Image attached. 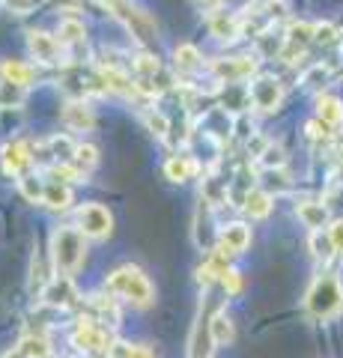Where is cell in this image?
<instances>
[{
    "label": "cell",
    "instance_id": "cell-1",
    "mask_svg": "<svg viewBox=\"0 0 343 358\" xmlns=\"http://www.w3.org/2000/svg\"><path fill=\"white\" fill-rule=\"evenodd\" d=\"M105 289L110 296L131 301L135 308H147V305H152V299H156V289H152L149 278L143 275L138 266H123V268H117V272H110L105 281Z\"/></svg>",
    "mask_w": 343,
    "mask_h": 358
},
{
    "label": "cell",
    "instance_id": "cell-2",
    "mask_svg": "<svg viewBox=\"0 0 343 358\" xmlns=\"http://www.w3.org/2000/svg\"><path fill=\"white\" fill-rule=\"evenodd\" d=\"M87 254V236L78 227H57L51 233V266L60 275L78 272Z\"/></svg>",
    "mask_w": 343,
    "mask_h": 358
},
{
    "label": "cell",
    "instance_id": "cell-3",
    "mask_svg": "<svg viewBox=\"0 0 343 358\" xmlns=\"http://www.w3.org/2000/svg\"><path fill=\"white\" fill-rule=\"evenodd\" d=\"M114 343H117L114 329L102 326V322L93 317H81L78 329L72 331V346H78L87 358H110Z\"/></svg>",
    "mask_w": 343,
    "mask_h": 358
},
{
    "label": "cell",
    "instance_id": "cell-4",
    "mask_svg": "<svg viewBox=\"0 0 343 358\" xmlns=\"http://www.w3.org/2000/svg\"><path fill=\"white\" fill-rule=\"evenodd\" d=\"M305 305L319 320H328V317H335V313H340V308H343V287H340V281L335 275L316 278L314 287L307 289Z\"/></svg>",
    "mask_w": 343,
    "mask_h": 358
},
{
    "label": "cell",
    "instance_id": "cell-5",
    "mask_svg": "<svg viewBox=\"0 0 343 358\" xmlns=\"http://www.w3.org/2000/svg\"><path fill=\"white\" fill-rule=\"evenodd\" d=\"M78 230L87 239H108L114 230V215L102 203H87L78 209Z\"/></svg>",
    "mask_w": 343,
    "mask_h": 358
},
{
    "label": "cell",
    "instance_id": "cell-6",
    "mask_svg": "<svg viewBox=\"0 0 343 358\" xmlns=\"http://www.w3.org/2000/svg\"><path fill=\"white\" fill-rule=\"evenodd\" d=\"M281 96H284V90H281V81L275 75H257L248 84V102L257 110H263V114H269V110L278 108Z\"/></svg>",
    "mask_w": 343,
    "mask_h": 358
},
{
    "label": "cell",
    "instance_id": "cell-7",
    "mask_svg": "<svg viewBox=\"0 0 343 358\" xmlns=\"http://www.w3.org/2000/svg\"><path fill=\"white\" fill-rule=\"evenodd\" d=\"M0 162H3V171L13 173V176H27L30 167L36 164L33 159V143L27 141H9L3 150H0Z\"/></svg>",
    "mask_w": 343,
    "mask_h": 358
},
{
    "label": "cell",
    "instance_id": "cell-8",
    "mask_svg": "<svg viewBox=\"0 0 343 358\" xmlns=\"http://www.w3.org/2000/svg\"><path fill=\"white\" fill-rule=\"evenodd\" d=\"M39 296H42V305H48V308H57V310H66V308L78 305V299H81L69 275L51 278V281H48V287L42 289Z\"/></svg>",
    "mask_w": 343,
    "mask_h": 358
},
{
    "label": "cell",
    "instance_id": "cell-9",
    "mask_svg": "<svg viewBox=\"0 0 343 358\" xmlns=\"http://www.w3.org/2000/svg\"><path fill=\"white\" fill-rule=\"evenodd\" d=\"M257 72V60L254 57H227V60H215L212 63V75L221 84H239Z\"/></svg>",
    "mask_w": 343,
    "mask_h": 358
},
{
    "label": "cell",
    "instance_id": "cell-10",
    "mask_svg": "<svg viewBox=\"0 0 343 358\" xmlns=\"http://www.w3.org/2000/svg\"><path fill=\"white\" fill-rule=\"evenodd\" d=\"M307 45H314V24H307V21H298L286 30L284 36V48H281V57L286 63H293L295 57H302L307 51Z\"/></svg>",
    "mask_w": 343,
    "mask_h": 358
},
{
    "label": "cell",
    "instance_id": "cell-11",
    "mask_svg": "<svg viewBox=\"0 0 343 358\" xmlns=\"http://www.w3.org/2000/svg\"><path fill=\"white\" fill-rule=\"evenodd\" d=\"M27 45H30V54H33V57H36L39 63H48V66L60 63L63 45H60L57 36H51V33L33 30V33H30V39H27Z\"/></svg>",
    "mask_w": 343,
    "mask_h": 358
},
{
    "label": "cell",
    "instance_id": "cell-12",
    "mask_svg": "<svg viewBox=\"0 0 343 358\" xmlns=\"http://www.w3.org/2000/svg\"><path fill=\"white\" fill-rule=\"evenodd\" d=\"M251 245V227H245V224H227L224 230L218 233V248L227 251V254H239L245 251Z\"/></svg>",
    "mask_w": 343,
    "mask_h": 358
},
{
    "label": "cell",
    "instance_id": "cell-13",
    "mask_svg": "<svg viewBox=\"0 0 343 358\" xmlns=\"http://www.w3.org/2000/svg\"><path fill=\"white\" fill-rule=\"evenodd\" d=\"M164 173H168V179H173V182H185V179H194L200 173V162L191 159V155H173V159L164 164Z\"/></svg>",
    "mask_w": 343,
    "mask_h": 358
},
{
    "label": "cell",
    "instance_id": "cell-14",
    "mask_svg": "<svg viewBox=\"0 0 343 358\" xmlns=\"http://www.w3.org/2000/svg\"><path fill=\"white\" fill-rule=\"evenodd\" d=\"M63 120H66V126L75 129V131H87V129H93V110L90 105L84 102V99H78V102H69L63 110Z\"/></svg>",
    "mask_w": 343,
    "mask_h": 358
},
{
    "label": "cell",
    "instance_id": "cell-15",
    "mask_svg": "<svg viewBox=\"0 0 343 358\" xmlns=\"http://www.w3.org/2000/svg\"><path fill=\"white\" fill-rule=\"evenodd\" d=\"M42 203H45L48 209H69L72 206V185L57 182V179H45Z\"/></svg>",
    "mask_w": 343,
    "mask_h": 358
},
{
    "label": "cell",
    "instance_id": "cell-16",
    "mask_svg": "<svg viewBox=\"0 0 343 358\" xmlns=\"http://www.w3.org/2000/svg\"><path fill=\"white\" fill-rule=\"evenodd\" d=\"M209 30H212V36L218 39H236L242 36V18L239 15H227V13H215L209 18Z\"/></svg>",
    "mask_w": 343,
    "mask_h": 358
},
{
    "label": "cell",
    "instance_id": "cell-17",
    "mask_svg": "<svg viewBox=\"0 0 343 358\" xmlns=\"http://www.w3.org/2000/svg\"><path fill=\"white\" fill-rule=\"evenodd\" d=\"M316 120L323 122L326 129H335L343 122V102L335 96H319L316 102Z\"/></svg>",
    "mask_w": 343,
    "mask_h": 358
},
{
    "label": "cell",
    "instance_id": "cell-18",
    "mask_svg": "<svg viewBox=\"0 0 343 358\" xmlns=\"http://www.w3.org/2000/svg\"><path fill=\"white\" fill-rule=\"evenodd\" d=\"M295 212H298V218L305 221V227H311V230L326 227V221H328V209H326V203H319V200H302V203L295 206Z\"/></svg>",
    "mask_w": 343,
    "mask_h": 358
},
{
    "label": "cell",
    "instance_id": "cell-19",
    "mask_svg": "<svg viewBox=\"0 0 343 358\" xmlns=\"http://www.w3.org/2000/svg\"><path fill=\"white\" fill-rule=\"evenodd\" d=\"M272 206H275V200L269 192H263V188H251L245 203H242V209H245L251 218H265L272 212Z\"/></svg>",
    "mask_w": 343,
    "mask_h": 358
},
{
    "label": "cell",
    "instance_id": "cell-20",
    "mask_svg": "<svg viewBox=\"0 0 343 358\" xmlns=\"http://www.w3.org/2000/svg\"><path fill=\"white\" fill-rule=\"evenodd\" d=\"M209 338H212L215 346L233 343V322H230V317H227L224 310L212 313V320H209Z\"/></svg>",
    "mask_w": 343,
    "mask_h": 358
},
{
    "label": "cell",
    "instance_id": "cell-21",
    "mask_svg": "<svg viewBox=\"0 0 343 358\" xmlns=\"http://www.w3.org/2000/svg\"><path fill=\"white\" fill-rule=\"evenodd\" d=\"M173 60H176V69L185 72V75H194V72L203 69V57L194 45H180L176 54H173Z\"/></svg>",
    "mask_w": 343,
    "mask_h": 358
},
{
    "label": "cell",
    "instance_id": "cell-22",
    "mask_svg": "<svg viewBox=\"0 0 343 358\" xmlns=\"http://www.w3.org/2000/svg\"><path fill=\"white\" fill-rule=\"evenodd\" d=\"M24 99H27V87L0 78V108H21Z\"/></svg>",
    "mask_w": 343,
    "mask_h": 358
},
{
    "label": "cell",
    "instance_id": "cell-23",
    "mask_svg": "<svg viewBox=\"0 0 343 358\" xmlns=\"http://www.w3.org/2000/svg\"><path fill=\"white\" fill-rule=\"evenodd\" d=\"M0 78H6V81L13 84H21L27 87L33 81V69L27 63H18V60H3V66H0Z\"/></svg>",
    "mask_w": 343,
    "mask_h": 358
},
{
    "label": "cell",
    "instance_id": "cell-24",
    "mask_svg": "<svg viewBox=\"0 0 343 358\" xmlns=\"http://www.w3.org/2000/svg\"><path fill=\"white\" fill-rule=\"evenodd\" d=\"M57 36H60L63 48H66V45H81L84 42V21H78V18H63Z\"/></svg>",
    "mask_w": 343,
    "mask_h": 358
},
{
    "label": "cell",
    "instance_id": "cell-25",
    "mask_svg": "<svg viewBox=\"0 0 343 358\" xmlns=\"http://www.w3.org/2000/svg\"><path fill=\"white\" fill-rule=\"evenodd\" d=\"M98 162V150L90 147V143H78V150H75V159H72V167L78 171L81 176H87L96 167Z\"/></svg>",
    "mask_w": 343,
    "mask_h": 358
},
{
    "label": "cell",
    "instance_id": "cell-26",
    "mask_svg": "<svg viewBox=\"0 0 343 358\" xmlns=\"http://www.w3.org/2000/svg\"><path fill=\"white\" fill-rule=\"evenodd\" d=\"M18 350L24 352L27 358H48L51 355V346H48L45 334H27V338L18 343Z\"/></svg>",
    "mask_w": 343,
    "mask_h": 358
},
{
    "label": "cell",
    "instance_id": "cell-27",
    "mask_svg": "<svg viewBox=\"0 0 343 358\" xmlns=\"http://www.w3.org/2000/svg\"><path fill=\"white\" fill-rule=\"evenodd\" d=\"M90 305L96 308L98 320L108 322L110 329H114L117 322H119V310H117V305H114V299H108V296H90Z\"/></svg>",
    "mask_w": 343,
    "mask_h": 358
},
{
    "label": "cell",
    "instance_id": "cell-28",
    "mask_svg": "<svg viewBox=\"0 0 343 358\" xmlns=\"http://www.w3.org/2000/svg\"><path fill=\"white\" fill-rule=\"evenodd\" d=\"M311 251H314V257L316 260H331L337 251H335V245H331V236L328 233H323V230H314L311 233Z\"/></svg>",
    "mask_w": 343,
    "mask_h": 358
},
{
    "label": "cell",
    "instance_id": "cell-29",
    "mask_svg": "<svg viewBox=\"0 0 343 358\" xmlns=\"http://www.w3.org/2000/svg\"><path fill=\"white\" fill-rule=\"evenodd\" d=\"M18 185H21V194H24L30 203H42V192H45V179H39V176H21L18 179Z\"/></svg>",
    "mask_w": 343,
    "mask_h": 358
},
{
    "label": "cell",
    "instance_id": "cell-30",
    "mask_svg": "<svg viewBox=\"0 0 343 358\" xmlns=\"http://www.w3.org/2000/svg\"><path fill=\"white\" fill-rule=\"evenodd\" d=\"M284 162H286V159H284V150L275 147V143H265L263 152H260V164L269 167V171H281Z\"/></svg>",
    "mask_w": 343,
    "mask_h": 358
},
{
    "label": "cell",
    "instance_id": "cell-31",
    "mask_svg": "<svg viewBox=\"0 0 343 358\" xmlns=\"http://www.w3.org/2000/svg\"><path fill=\"white\" fill-rule=\"evenodd\" d=\"M143 120H147V126L159 134V138H168V131H170V120L161 114V110H147L143 114Z\"/></svg>",
    "mask_w": 343,
    "mask_h": 358
},
{
    "label": "cell",
    "instance_id": "cell-32",
    "mask_svg": "<svg viewBox=\"0 0 343 358\" xmlns=\"http://www.w3.org/2000/svg\"><path fill=\"white\" fill-rule=\"evenodd\" d=\"M328 66H323V63H316V66H311L305 75H302V84L305 87H323L326 81H328Z\"/></svg>",
    "mask_w": 343,
    "mask_h": 358
},
{
    "label": "cell",
    "instance_id": "cell-33",
    "mask_svg": "<svg viewBox=\"0 0 343 358\" xmlns=\"http://www.w3.org/2000/svg\"><path fill=\"white\" fill-rule=\"evenodd\" d=\"M221 287H224L230 296L242 293V275L236 272V268H224V275H221Z\"/></svg>",
    "mask_w": 343,
    "mask_h": 358
},
{
    "label": "cell",
    "instance_id": "cell-34",
    "mask_svg": "<svg viewBox=\"0 0 343 358\" xmlns=\"http://www.w3.org/2000/svg\"><path fill=\"white\" fill-rule=\"evenodd\" d=\"M328 236H331V245H335V251L343 254V218L331 224V227H328Z\"/></svg>",
    "mask_w": 343,
    "mask_h": 358
},
{
    "label": "cell",
    "instance_id": "cell-35",
    "mask_svg": "<svg viewBox=\"0 0 343 358\" xmlns=\"http://www.w3.org/2000/svg\"><path fill=\"white\" fill-rule=\"evenodd\" d=\"M331 39H335V27L331 24H314V42L328 45Z\"/></svg>",
    "mask_w": 343,
    "mask_h": 358
},
{
    "label": "cell",
    "instance_id": "cell-36",
    "mask_svg": "<svg viewBox=\"0 0 343 358\" xmlns=\"http://www.w3.org/2000/svg\"><path fill=\"white\" fill-rule=\"evenodd\" d=\"M3 6L13 9V13H18V15H24V13H30V9L36 6V0H3Z\"/></svg>",
    "mask_w": 343,
    "mask_h": 358
},
{
    "label": "cell",
    "instance_id": "cell-37",
    "mask_svg": "<svg viewBox=\"0 0 343 358\" xmlns=\"http://www.w3.org/2000/svg\"><path fill=\"white\" fill-rule=\"evenodd\" d=\"M129 358H156V355H152V350H149V346H131Z\"/></svg>",
    "mask_w": 343,
    "mask_h": 358
},
{
    "label": "cell",
    "instance_id": "cell-38",
    "mask_svg": "<svg viewBox=\"0 0 343 358\" xmlns=\"http://www.w3.org/2000/svg\"><path fill=\"white\" fill-rule=\"evenodd\" d=\"M197 3H200V6H209V9H215V6L224 3V0H197Z\"/></svg>",
    "mask_w": 343,
    "mask_h": 358
}]
</instances>
